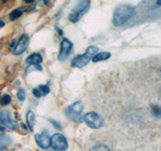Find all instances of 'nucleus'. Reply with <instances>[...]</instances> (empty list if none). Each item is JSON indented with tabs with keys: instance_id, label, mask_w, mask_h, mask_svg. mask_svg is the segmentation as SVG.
<instances>
[{
	"instance_id": "nucleus-1",
	"label": "nucleus",
	"mask_w": 161,
	"mask_h": 151,
	"mask_svg": "<svg viewBox=\"0 0 161 151\" xmlns=\"http://www.w3.org/2000/svg\"><path fill=\"white\" fill-rule=\"evenodd\" d=\"M135 13V8L128 4L120 5L115 9L113 14V23L116 26L124 25Z\"/></svg>"
},
{
	"instance_id": "nucleus-2",
	"label": "nucleus",
	"mask_w": 161,
	"mask_h": 151,
	"mask_svg": "<svg viewBox=\"0 0 161 151\" xmlns=\"http://www.w3.org/2000/svg\"><path fill=\"white\" fill-rule=\"evenodd\" d=\"M98 49L99 48L97 47L91 45V47L87 48L85 53L79 54L72 59V63H70L72 67L73 68H84L85 65H87L90 63V60L93 59V58L97 54Z\"/></svg>"
},
{
	"instance_id": "nucleus-3",
	"label": "nucleus",
	"mask_w": 161,
	"mask_h": 151,
	"mask_svg": "<svg viewBox=\"0 0 161 151\" xmlns=\"http://www.w3.org/2000/svg\"><path fill=\"white\" fill-rule=\"evenodd\" d=\"M84 106L82 104V102H78L74 103L73 105L69 106V107L64 110V113L67 115V117L69 118L70 120H73L75 123H80L83 122V116H82V112H83Z\"/></svg>"
},
{
	"instance_id": "nucleus-4",
	"label": "nucleus",
	"mask_w": 161,
	"mask_h": 151,
	"mask_svg": "<svg viewBox=\"0 0 161 151\" xmlns=\"http://www.w3.org/2000/svg\"><path fill=\"white\" fill-rule=\"evenodd\" d=\"M90 1H80L74 9L72 10V12L69 14V19L70 22H78L79 20L83 17V15L88 11L90 8Z\"/></svg>"
},
{
	"instance_id": "nucleus-5",
	"label": "nucleus",
	"mask_w": 161,
	"mask_h": 151,
	"mask_svg": "<svg viewBox=\"0 0 161 151\" xmlns=\"http://www.w3.org/2000/svg\"><path fill=\"white\" fill-rule=\"evenodd\" d=\"M83 120L86 122L89 127L93 129H99L104 125V119L102 116H100L96 112H89L86 113L83 117Z\"/></svg>"
},
{
	"instance_id": "nucleus-6",
	"label": "nucleus",
	"mask_w": 161,
	"mask_h": 151,
	"mask_svg": "<svg viewBox=\"0 0 161 151\" xmlns=\"http://www.w3.org/2000/svg\"><path fill=\"white\" fill-rule=\"evenodd\" d=\"M50 146L55 151H65L68 149V141L60 133H55L50 137Z\"/></svg>"
},
{
	"instance_id": "nucleus-7",
	"label": "nucleus",
	"mask_w": 161,
	"mask_h": 151,
	"mask_svg": "<svg viewBox=\"0 0 161 151\" xmlns=\"http://www.w3.org/2000/svg\"><path fill=\"white\" fill-rule=\"evenodd\" d=\"M0 121H1V123L5 127H7L11 130H16L17 128V124L12 119L11 113H10V111L8 110H3L0 112Z\"/></svg>"
},
{
	"instance_id": "nucleus-8",
	"label": "nucleus",
	"mask_w": 161,
	"mask_h": 151,
	"mask_svg": "<svg viewBox=\"0 0 161 151\" xmlns=\"http://www.w3.org/2000/svg\"><path fill=\"white\" fill-rule=\"evenodd\" d=\"M72 48H73V43L70 40L67 39V38H64L60 42V50H59V53H58V60H65L68 59V57L69 55L70 52H72Z\"/></svg>"
},
{
	"instance_id": "nucleus-9",
	"label": "nucleus",
	"mask_w": 161,
	"mask_h": 151,
	"mask_svg": "<svg viewBox=\"0 0 161 151\" xmlns=\"http://www.w3.org/2000/svg\"><path fill=\"white\" fill-rule=\"evenodd\" d=\"M28 43H29V37H28V35L22 34L21 36L19 37L17 43L15 44L14 48L12 49L13 54L19 55V54L23 53L25 50H26V48L28 47Z\"/></svg>"
},
{
	"instance_id": "nucleus-10",
	"label": "nucleus",
	"mask_w": 161,
	"mask_h": 151,
	"mask_svg": "<svg viewBox=\"0 0 161 151\" xmlns=\"http://www.w3.org/2000/svg\"><path fill=\"white\" fill-rule=\"evenodd\" d=\"M35 142L42 149H47L50 146V136L48 132H42L35 134Z\"/></svg>"
},
{
	"instance_id": "nucleus-11",
	"label": "nucleus",
	"mask_w": 161,
	"mask_h": 151,
	"mask_svg": "<svg viewBox=\"0 0 161 151\" xmlns=\"http://www.w3.org/2000/svg\"><path fill=\"white\" fill-rule=\"evenodd\" d=\"M49 87L47 85H39L38 87L34 88L32 90V94L35 98H42L43 96L47 95L49 93Z\"/></svg>"
},
{
	"instance_id": "nucleus-12",
	"label": "nucleus",
	"mask_w": 161,
	"mask_h": 151,
	"mask_svg": "<svg viewBox=\"0 0 161 151\" xmlns=\"http://www.w3.org/2000/svg\"><path fill=\"white\" fill-rule=\"evenodd\" d=\"M28 64H39L42 62V54L38 53H33L27 57L26 60H25Z\"/></svg>"
},
{
	"instance_id": "nucleus-13",
	"label": "nucleus",
	"mask_w": 161,
	"mask_h": 151,
	"mask_svg": "<svg viewBox=\"0 0 161 151\" xmlns=\"http://www.w3.org/2000/svg\"><path fill=\"white\" fill-rule=\"evenodd\" d=\"M34 121H35V115L32 111H28L27 114H26V123L28 126V129L30 131L33 130L34 127Z\"/></svg>"
},
{
	"instance_id": "nucleus-14",
	"label": "nucleus",
	"mask_w": 161,
	"mask_h": 151,
	"mask_svg": "<svg viewBox=\"0 0 161 151\" xmlns=\"http://www.w3.org/2000/svg\"><path fill=\"white\" fill-rule=\"evenodd\" d=\"M110 58H111V53L109 52H102V53H99L95 55L93 58V62L98 63V62H101V60H106Z\"/></svg>"
},
{
	"instance_id": "nucleus-15",
	"label": "nucleus",
	"mask_w": 161,
	"mask_h": 151,
	"mask_svg": "<svg viewBox=\"0 0 161 151\" xmlns=\"http://www.w3.org/2000/svg\"><path fill=\"white\" fill-rule=\"evenodd\" d=\"M12 142V139L8 135H1L0 136V150L7 147Z\"/></svg>"
},
{
	"instance_id": "nucleus-16",
	"label": "nucleus",
	"mask_w": 161,
	"mask_h": 151,
	"mask_svg": "<svg viewBox=\"0 0 161 151\" xmlns=\"http://www.w3.org/2000/svg\"><path fill=\"white\" fill-rule=\"evenodd\" d=\"M22 15V10L20 8H17V9H14L13 11L10 12L9 14V19L11 20V21H13V20L17 19L18 17H20Z\"/></svg>"
},
{
	"instance_id": "nucleus-17",
	"label": "nucleus",
	"mask_w": 161,
	"mask_h": 151,
	"mask_svg": "<svg viewBox=\"0 0 161 151\" xmlns=\"http://www.w3.org/2000/svg\"><path fill=\"white\" fill-rule=\"evenodd\" d=\"M151 113L153 114L154 117L161 118V107L157 105H151Z\"/></svg>"
},
{
	"instance_id": "nucleus-18",
	"label": "nucleus",
	"mask_w": 161,
	"mask_h": 151,
	"mask_svg": "<svg viewBox=\"0 0 161 151\" xmlns=\"http://www.w3.org/2000/svg\"><path fill=\"white\" fill-rule=\"evenodd\" d=\"M10 102H11V97H10L9 95H3L1 98H0V104H1V106H7L10 104Z\"/></svg>"
},
{
	"instance_id": "nucleus-19",
	"label": "nucleus",
	"mask_w": 161,
	"mask_h": 151,
	"mask_svg": "<svg viewBox=\"0 0 161 151\" xmlns=\"http://www.w3.org/2000/svg\"><path fill=\"white\" fill-rule=\"evenodd\" d=\"M32 70H42V68L39 64H29L25 69V74H28L30 72H32Z\"/></svg>"
},
{
	"instance_id": "nucleus-20",
	"label": "nucleus",
	"mask_w": 161,
	"mask_h": 151,
	"mask_svg": "<svg viewBox=\"0 0 161 151\" xmlns=\"http://www.w3.org/2000/svg\"><path fill=\"white\" fill-rule=\"evenodd\" d=\"M90 151H111L110 148L106 145H96L90 149Z\"/></svg>"
},
{
	"instance_id": "nucleus-21",
	"label": "nucleus",
	"mask_w": 161,
	"mask_h": 151,
	"mask_svg": "<svg viewBox=\"0 0 161 151\" xmlns=\"http://www.w3.org/2000/svg\"><path fill=\"white\" fill-rule=\"evenodd\" d=\"M16 97H17V99H18L19 101H21V102L25 100V97H26V94H25L24 89H19V90H18V92H17V94H16Z\"/></svg>"
},
{
	"instance_id": "nucleus-22",
	"label": "nucleus",
	"mask_w": 161,
	"mask_h": 151,
	"mask_svg": "<svg viewBox=\"0 0 161 151\" xmlns=\"http://www.w3.org/2000/svg\"><path fill=\"white\" fill-rule=\"evenodd\" d=\"M52 124L53 125H54L55 126V127H57L58 129H60V125H58L57 122H55V121H53V120H52Z\"/></svg>"
},
{
	"instance_id": "nucleus-23",
	"label": "nucleus",
	"mask_w": 161,
	"mask_h": 151,
	"mask_svg": "<svg viewBox=\"0 0 161 151\" xmlns=\"http://www.w3.org/2000/svg\"><path fill=\"white\" fill-rule=\"evenodd\" d=\"M4 25H5V22L3 21V20L0 19V28H2V27L4 26Z\"/></svg>"
},
{
	"instance_id": "nucleus-24",
	"label": "nucleus",
	"mask_w": 161,
	"mask_h": 151,
	"mask_svg": "<svg viewBox=\"0 0 161 151\" xmlns=\"http://www.w3.org/2000/svg\"><path fill=\"white\" fill-rule=\"evenodd\" d=\"M20 125H21V127H22V128H23L24 130H27V127H26V126H25V125H24L23 123H21V124H20Z\"/></svg>"
},
{
	"instance_id": "nucleus-25",
	"label": "nucleus",
	"mask_w": 161,
	"mask_h": 151,
	"mask_svg": "<svg viewBox=\"0 0 161 151\" xmlns=\"http://www.w3.org/2000/svg\"><path fill=\"white\" fill-rule=\"evenodd\" d=\"M156 4L159 5V6H161V1H157V2H156Z\"/></svg>"
},
{
	"instance_id": "nucleus-26",
	"label": "nucleus",
	"mask_w": 161,
	"mask_h": 151,
	"mask_svg": "<svg viewBox=\"0 0 161 151\" xmlns=\"http://www.w3.org/2000/svg\"><path fill=\"white\" fill-rule=\"evenodd\" d=\"M0 130H1V131H4L5 128H4V127H1V126H0Z\"/></svg>"
}]
</instances>
